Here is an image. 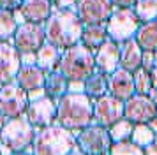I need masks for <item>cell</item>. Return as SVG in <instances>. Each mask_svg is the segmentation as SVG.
<instances>
[{
	"label": "cell",
	"instance_id": "cell-39",
	"mask_svg": "<svg viewBox=\"0 0 157 155\" xmlns=\"http://www.w3.org/2000/svg\"><path fill=\"white\" fill-rule=\"evenodd\" d=\"M147 125H148L154 132H157V115H155V116H152V118L147 122Z\"/></svg>",
	"mask_w": 157,
	"mask_h": 155
},
{
	"label": "cell",
	"instance_id": "cell-27",
	"mask_svg": "<svg viewBox=\"0 0 157 155\" xmlns=\"http://www.w3.org/2000/svg\"><path fill=\"white\" fill-rule=\"evenodd\" d=\"M18 21L14 11H4L0 9V41H11L16 32Z\"/></svg>",
	"mask_w": 157,
	"mask_h": 155
},
{
	"label": "cell",
	"instance_id": "cell-35",
	"mask_svg": "<svg viewBox=\"0 0 157 155\" xmlns=\"http://www.w3.org/2000/svg\"><path fill=\"white\" fill-rule=\"evenodd\" d=\"M115 9H132L136 0H111Z\"/></svg>",
	"mask_w": 157,
	"mask_h": 155
},
{
	"label": "cell",
	"instance_id": "cell-25",
	"mask_svg": "<svg viewBox=\"0 0 157 155\" xmlns=\"http://www.w3.org/2000/svg\"><path fill=\"white\" fill-rule=\"evenodd\" d=\"M132 122H129L127 118H124L122 116L120 120H117L115 123L108 127V136H109V139L111 143H120V141H127L131 139V132H132Z\"/></svg>",
	"mask_w": 157,
	"mask_h": 155
},
{
	"label": "cell",
	"instance_id": "cell-4",
	"mask_svg": "<svg viewBox=\"0 0 157 155\" xmlns=\"http://www.w3.org/2000/svg\"><path fill=\"white\" fill-rule=\"evenodd\" d=\"M57 70L67 81H85L95 70L94 51L81 42L74 44L71 48H65L60 53V62H58Z\"/></svg>",
	"mask_w": 157,
	"mask_h": 155
},
{
	"label": "cell",
	"instance_id": "cell-12",
	"mask_svg": "<svg viewBox=\"0 0 157 155\" xmlns=\"http://www.w3.org/2000/svg\"><path fill=\"white\" fill-rule=\"evenodd\" d=\"M25 116L34 129L53 125L55 116H57V100L48 97V95L37 99V100H30L27 109H25Z\"/></svg>",
	"mask_w": 157,
	"mask_h": 155
},
{
	"label": "cell",
	"instance_id": "cell-2",
	"mask_svg": "<svg viewBox=\"0 0 157 155\" xmlns=\"http://www.w3.org/2000/svg\"><path fill=\"white\" fill-rule=\"evenodd\" d=\"M55 123L67 130H81L92 123V99L86 93L67 92L57 99V116Z\"/></svg>",
	"mask_w": 157,
	"mask_h": 155
},
{
	"label": "cell",
	"instance_id": "cell-43",
	"mask_svg": "<svg viewBox=\"0 0 157 155\" xmlns=\"http://www.w3.org/2000/svg\"><path fill=\"white\" fill-rule=\"evenodd\" d=\"M4 123H6V118L0 115V130H2V127H4Z\"/></svg>",
	"mask_w": 157,
	"mask_h": 155
},
{
	"label": "cell",
	"instance_id": "cell-5",
	"mask_svg": "<svg viewBox=\"0 0 157 155\" xmlns=\"http://www.w3.org/2000/svg\"><path fill=\"white\" fill-rule=\"evenodd\" d=\"M34 136H36V129L32 127V123L27 120L25 115H20V116L6 120V123L0 130V143L9 153L21 152V150L30 148Z\"/></svg>",
	"mask_w": 157,
	"mask_h": 155
},
{
	"label": "cell",
	"instance_id": "cell-13",
	"mask_svg": "<svg viewBox=\"0 0 157 155\" xmlns=\"http://www.w3.org/2000/svg\"><path fill=\"white\" fill-rule=\"evenodd\" d=\"M152 116H155V104L148 95L132 93L124 100V118L132 123H147Z\"/></svg>",
	"mask_w": 157,
	"mask_h": 155
},
{
	"label": "cell",
	"instance_id": "cell-20",
	"mask_svg": "<svg viewBox=\"0 0 157 155\" xmlns=\"http://www.w3.org/2000/svg\"><path fill=\"white\" fill-rule=\"evenodd\" d=\"M58 62H60V49L44 41L41 48L36 51V65L44 72H51V70H57Z\"/></svg>",
	"mask_w": 157,
	"mask_h": 155
},
{
	"label": "cell",
	"instance_id": "cell-8",
	"mask_svg": "<svg viewBox=\"0 0 157 155\" xmlns=\"http://www.w3.org/2000/svg\"><path fill=\"white\" fill-rule=\"evenodd\" d=\"M122 116H124V100L120 99H115L113 95L104 93L92 100V123L95 125L108 129Z\"/></svg>",
	"mask_w": 157,
	"mask_h": 155
},
{
	"label": "cell",
	"instance_id": "cell-22",
	"mask_svg": "<svg viewBox=\"0 0 157 155\" xmlns=\"http://www.w3.org/2000/svg\"><path fill=\"white\" fill-rule=\"evenodd\" d=\"M106 39H108V34H106V25L104 23H99V25H83L79 42L85 44L86 48H90L94 51L95 48H99Z\"/></svg>",
	"mask_w": 157,
	"mask_h": 155
},
{
	"label": "cell",
	"instance_id": "cell-32",
	"mask_svg": "<svg viewBox=\"0 0 157 155\" xmlns=\"http://www.w3.org/2000/svg\"><path fill=\"white\" fill-rule=\"evenodd\" d=\"M23 0H0V9L4 11H18Z\"/></svg>",
	"mask_w": 157,
	"mask_h": 155
},
{
	"label": "cell",
	"instance_id": "cell-15",
	"mask_svg": "<svg viewBox=\"0 0 157 155\" xmlns=\"http://www.w3.org/2000/svg\"><path fill=\"white\" fill-rule=\"evenodd\" d=\"M21 67L20 53L9 41H0V85L14 81L18 69Z\"/></svg>",
	"mask_w": 157,
	"mask_h": 155
},
{
	"label": "cell",
	"instance_id": "cell-29",
	"mask_svg": "<svg viewBox=\"0 0 157 155\" xmlns=\"http://www.w3.org/2000/svg\"><path fill=\"white\" fill-rule=\"evenodd\" d=\"M108 155H143V148L127 139L120 143H111V146L108 148Z\"/></svg>",
	"mask_w": 157,
	"mask_h": 155
},
{
	"label": "cell",
	"instance_id": "cell-6",
	"mask_svg": "<svg viewBox=\"0 0 157 155\" xmlns=\"http://www.w3.org/2000/svg\"><path fill=\"white\" fill-rule=\"evenodd\" d=\"M104 25H106L108 39L120 44L134 37L136 30L140 27V20L136 18L132 9H115Z\"/></svg>",
	"mask_w": 157,
	"mask_h": 155
},
{
	"label": "cell",
	"instance_id": "cell-37",
	"mask_svg": "<svg viewBox=\"0 0 157 155\" xmlns=\"http://www.w3.org/2000/svg\"><path fill=\"white\" fill-rule=\"evenodd\" d=\"M143 155H157V143H150L148 146L143 148Z\"/></svg>",
	"mask_w": 157,
	"mask_h": 155
},
{
	"label": "cell",
	"instance_id": "cell-41",
	"mask_svg": "<svg viewBox=\"0 0 157 155\" xmlns=\"http://www.w3.org/2000/svg\"><path fill=\"white\" fill-rule=\"evenodd\" d=\"M67 155H86V153H83V152H81V150H79L78 146H74V148H72V150H71V152H69Z\"/></svg>",
	"mask_w": 157,
	"mask_h": 155
},
{
	"label": "cell",
	"instance_id": "cell-10",
	"mask_svg": "<svg viewBox=\"0 0 157 155\" xmlns=\"http://www.w3.org/2000/svg\"><path fill=\"white\" fill-rule=\"evenodd\" d=\"M44 41L46 37L43 23L23 21L16 27V32L13 35V46L18 49V53H36Z\"/></svg>",
	"mask_w": 157,
	"mask_h": 155
},
{
	"label": "cell",
	"instance_id": "cell-16",
	"mask_svg": "<svg viewBox=\"0 0 157 155\" xmlns=\"http://www.w3.org/2000/svg\"><path fill=\"white\" fill-rule=\"evenodd\" d=\"M106 85H108V93L113 95L115 99L125 100L134 93V83H132V72L125 69L113 70L109 76H106Z\"/></svg>",
	"mask_w": 157,
	"mask_h": 155
},
{
	"label": "cell",
	"instance_id": "cell-11",
	"mask_svg": "<svg viewBox=\"0 0 157 155\" xmlns=\"http://www.w3.org/2000/svg\"><path fill=\"white\" fill-rule=\"evenodd\" d=\"M76 14L83 25H99L106 23L108 18L115 11L111 0H78L76 2Z\"/></svg>",
	"mask_w": 157,
	"mask_h": 155
},
{
	"label": "cell",
	"instance_id": "cell-42",
	"mask_svg": "<svg viewBox=\"0 0 157 155\" xmlns=\"http://www.w3.org/2000/svg\"><path fill=\"white\" fill-rule=\"evenodd\" d=\"M9 155H32V150H21V152H13V153H9Z\"/></svg>",
	"mask_w": 157,
	"mask_h": 155
},
{
	"label": "cell",
	"instance_id": "cell-21",
	"mask_svg": "<svg viewBox=\"0 0 157 155\" xmlns=\"http://www.w3.org/2000/svg\"><path fill=\"white\" fill-rule=\"evenodd\" d=\"M134 41L140 44L143 51H154L157 49V21L140 23L134 34Z\"/></svg>",
	"mask_w": 157,
	"mask_h": 155
},
{
	"label": "cell",
	"instance_id": "cell-38",
	"mask_svg": "<svg viewBox=\"0 0 157 155\" xmlns=\"http://www.w3.org/2000/svg\"><path fill=\"white\" fill-rule=\"evenodd\" d=\"M150 83H152V88H157V67L150 70Z\"/></svg>",
	"mask_w": 157,
	"mask_h": 155
},
{
	"label": "cell",
	"instance_id": "cell-40",
	"mask_svg": "<svg viewBox=\"0 0 157 155\" xmlns=\"http://www.w3.org/2000/svg\"><path fill=\"white\" fill-rule=\"evenodd\" d=\"M147 95L150 97V100H154V104H157V88H150Z\"/></svg>",
	"mask_w": 157,
	"mask_h": 155
},
{
	"label": "cell",
	"instance_id": "cell-28",
	"mask_svg": "<svg viewBox=\"0 0 157 155\" xmlns=\"http://www.w3.org/2000/svg\"><path fill=\"white\" fill-rule=\"evenodd\" d=\"M155 139V132L150 129L147 123H134L132 125V132H131V141L138 145V146H148L150 143H154Z\"/></svg>",
	"mask_w": 157,
	"mask_h": 155
},
{
	"label": "cell",
	"instance_id": "cell-31",
	"mask_svg": "<svg viewBox=\"0 0 157 155\" xmlns=\"http://www.w3.org/2000/svg\"><path fill=\"white\" fill-rule=\"evenodd\" d=\"M141 67L145 70H152L157 67V49L154 51H143L141 55Z\"/></svg>",
	"mask_w": 157,
	"mask_h": 155
},
{
	"label": "cell",
	"instance_id": "cell-34",
	"mask_svg": "<svg viewBox=\"0 0 157 155\" xmlns=\"http://www.w3.org/2000/svg\"><path fill=\"white\" fill-rule=\"evenodd\" d=\"M67 92H71V93H85V83L83 81H69L67 83Z\"/></svg>",
	"mask_w": 157,
	"mask_h": 155
},
{
	"label": "cell",
	"instance_id": "cell-7",
	"mask_svg": "<svg viewBox=\"0 0 157 155\" xmlns=\"http://www.w3.org/2000/svg\"><path fill=\"white\" fill-rule=\"evenodd\" d=\"M27 106H29L27 92L18 83L11 81L7 85H0V115L6 120L25 115Z\"/></svg>",
	"mask_w": 157,
	"mask_h": 155
},
{
	"label": "cell",
	"instance_id": "cell-19",
	"mask_svg": "<svg viewBox=\"0 0 157 155\" xmlns=\"http://www.w3.org/2000/svg\"><path fill=\"white\" fill-rule=\"evenodd\" d=\"M141 55L143 49L134 41V37L120 42V69H125L129 72H134L136 69H140L141 67Z\"/></svg>",
	"mask_w": 157,
	"mask_h": 155
},
{
	"label": "cell",
	"instance_id": "cell-1",
	"mask_svg": "<svg viewBox=\"0 0 157 155\" xmlns=\"http://www.w3.org/2000/svg\"><path fill=\"white\" fill-rule=\"evenodd\" d=\"M44 25V37L58 49L71 48L81 39L83 23L79 21L74 9H55L51 11Z\"/></svg>",
	"mask_w": 157,
	"mask_h": 155
},
{
	"label": "cell",
	"instance_id": "cell-36",
	"mask_svg": "<svg viewBox=\"0 0 157 155\" xmlns=\"http://www.w3.org/2000/svg\"><path fill=\"white\" fill-rule=\"evenodd\" d=\"M46 95V92H44V88H36V90H30L27 92V97H29V102L30 100H37V99H41Z\"/></svg>",
	"mask_w": 157,
	"mask_h": 155
},
{
	"label": "cell",
	"instance_id": "cell-26",
	"mask_svg": "<svg viewBox=\"0 0 157 155\" xmlns=\"http://www.w3.org/2000/svg\"><path fill=\"white\" fill-rule=\"evenodd\" d=\"M136 18L140 23H147V21H155L157 20V0H136L132 6Z\"/></svg>",
	"mask_w": 157,
	"mask_h": 155
},
{
	"label": "cell",
	"instance_id": "cell-18",
	"mask_svg": "<svg viewBox=\"0 0 157 155\" xmlns=\"http://www.w3.org/2000/svg\"><path fill=\"white\" fill-rule=\"evenodd\" d=\"M44 76H46V72L43 69H39L36 63H32V65H21L18 69L14 83H18L25 92H30V90H36V88H43Z\"/></svg>",
	"mask_w": 157,
	"mask_h": 155
},
{
	"label": "cell",
	"instance_id": "cell-33",
	"mask_svg": "<svg viewBox=\"0 0 157 155\" xmlns=\"http://www.w3.org/2000/svg\"><path fill=\"white\" fill-rule=\"evenodd\" d=\"M55 9H72L78 0H50Z\"/></svg>",
	"mask_w": 157,
	"mask_h": 155
},
{
	"label": "cell",
	"instance_id": "cell-44",
	"mask_svg": "<svg viewBox=\"0 0 157 155\" xmlns=\"http://www.w3.org/2000/svg\"><path fill=\"white\" fill-rule=\"evenodd\" d=\"M97 155H108V152H104V153H97Z\"/></svg>",
	"mask_w": 157,
	"mask_h": 155
},
{
	"label": "cell",
	"instance_id": "cell-48",
	"mask_svg": "<svg viewBox=\"0 0 157 155\" xmlns=\"http://www.w3.org/2000/svg\"><path fill=\"white\" fill-rule=\"evenodd\" d=\"M155 21H157V20H155Z\"/></svg>",
	"mask_w": 157,
	"mask_h": 155
},
{
	"label": "cell",
	"instance_id": "cell-24",
	"mask_svg": "<svg viewBox=\"0 0 157 155\" xmlns=\"http://www.w3.org/2000/svg\"><path fill=\"white\" fill-rule=\"evenodd\" d=\"M83 83H85V93L92 99V100L97 99V97H101V95H104V93H108L106 76L101 74V72H97V70H94Z\"/></svg>",
	"mask_w": 157,
	"mask_h": 155
},
{
	"label": "cell",
	"instance_id": "cell-17",
	"mask_svg": "<svg viewBox=\"0 0 157 155\" xmlns=\"http://www.w3.org/2000/svg\"><path fill=\"white\" fill-rule=\"evenodd\" d=\"M18 11L21 14L23 21L44 23L53 11V6L50 0H23Z\"/></svg>",
	"mask_w": 157,
	"mask_h": 155
},
{
	"label": "cell",
	"instance_id": "cell-9",
	"mask_svg": "<svg viewBox=\"0 0 157 155\" xmlns=\"http://www.w3.org/2000/svg\"><path fill=\"white\" fill-rule=\"evenodd\" d=\"M76 146L86 155H97L108 152V148L111 146V139L104 127L90 123L76 136Z\"/></svg>",
	"mask_w": 157,
	"mask_h": 155
},
{
	"label": "cell",
	"instance_id": "cell-46",
	"mask_svg": "<svg viewBox=\"0 0 157 155\" xmlns=\"http://www.w3.org/2000/svg\"><path fill=\"white\" fill-rule=\"evenodd\" d=\"M155 115H157V104H155Z\"/></svg>",
	"mask_w": 157,
	"mask_h": 155
},
{
	"label": "cell",
	"instance_id": "cell-47",
	"mask_svg": "<svg viewBox=\"0 0 157 155\" xmlns=\"http://www.w3.org/2000/svg\"><path fill=\"white\" fill-rule=\"evenodd\" d=\"M0 155H2V152H0Z\"/></svg>",
	"mask_w": 157,
	"mask_h": 155
},
{
	"label": "cell",
	"instance_id": "cell-14",
	"mask_svg": "<svg viewBox=\"0 0 157 155\" xmlns=\"http://www.w3.org/2000/svg\"><path fill=\"white\" fill-rule=\"evenodd\" d=\"M94 62L97 72L109 76L113 70L120 67V44L106 39L99 48L94 49Z\"/></svg>",
	"mask_w": 157,
	"mask_h": 155
},
{
	"label": "cell",
	"instance_id": "cell-30",
	"mask_svg": "<svg viewBox=\"0 0 157 155\" xmlns=\"http://www.w3.org/2000/svg\"><path fill=\"white\" fill-rule=\"evenodd\" d=\"M132 83H134V93L147 95L148 90L152 88V83H150V70H145L143 67L136 69L134 72H132Z\"/></svg>",
	"mask_w": 157,
	"mask_h": 155
},
{
	"label": "cell",
	"instance_id": "cell-23",
	"mask_svg": "<svg viewBox=\"0 0 157 155\" xmlns=\"http://www.w3.org/2000/svg\"><path fill=\"white\" fill-rule=\"evenodd\" d=\"M67 79H65L58 70H51V72H46L44 76V92L46 95L51 99H60L64 93H67Z\"/></svg>",
	"mask_w": 157,
	"mask_h": 155
},
{
	"label": "cell",
	"instance_id": "cell-45",
	"mask_svg": "<svg viewBox=\"0 0 157 155\" xmlns=\"http://www.w3.org/2000/svg\"><path fill=\"white\" fill-rule=\"evenodd\" d=\"M154 141H155V143H157V132H155V139H154Z\"/></svg>",
	"mask_w": 157,
	"mask_h": 155
},
{
	"label": "cell",
	"instance_id": "cell-3",
	"mask_svg": "<svg viewBox=\"0 0 157 155\" xmlns=\"http://www.w3.org/2000/svg\"><path fill=\"white\" fill-rule=\"evenodd\" d=\"M74 146L76 136L72 134V130L53 123L36 130L30 150L32 155H67Z\"/></svg>",
	"mask_w": 157,
	"mask_h": 155
}]
</instances>
